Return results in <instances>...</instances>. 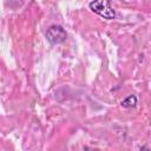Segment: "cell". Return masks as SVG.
Listing matches in <instances>:
<instances>
[{
	"mask_svg": "<svg viewBox=\"0 0 151 151\" xmlns=\"http://www.w3.org/2000/svg\"><path fill=\"white\" fill-rule=\"evenodd\" d=\"M90 9L106 20H113L116 18V11L107 0H94L88 4Z\"/></svg>",
	"mask_w": 151,
	"mask_h": 151,
	"instance_id": "obj_1",
	"label": "cell"
},
{
	"mask_svg": "<svg viewBox=\"0 0 151 151\" xmlns=\"http://www.w3.org/2000/svg\"><path fill=\"white\" fill-rule=\"evenodd\" d=\"M46 38L53 45L61 44V42H64L67 39V33H66V31L64 29L63 26H60V25H52L46 31Z\"/></svg>",
	"mask_w": 151,
	"mask_h": 151,
	"instance_id": "obj_2",
	"label": "cell"
},
{
	"mask_svg": "<svg viewBox=\"0 0 151 151\" xmlns=\"http://www.w3.org/2000/svg\"><path fill=\"white\" fill-rule=\"evenodd\" d=\"M122 106L125 107V109H131V107H134L137 105V97L134 94H130L127 96L124 100H122Z\"/></svg>",
	"mask_w": 151,
	"mask_h": 151,
	"instance_id": "obj_3",
	"label": "cell"
},
{
	"mask_svg": "<svg viewBox=\"0 0 151 151\" xmlns=\"http://www.w3.org/2000/svg\"><path fill=\"white\" fill-rule=\"evenodd\" d=\"M139 151H151V149H150V147H147V146H142Z\"/></svg>",
	"mask_w": 151,
	"mask_h": 151,
	"instance_id": "obj_4",
	"label": "cell"
}]
</instances>
